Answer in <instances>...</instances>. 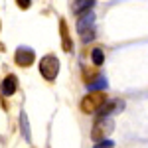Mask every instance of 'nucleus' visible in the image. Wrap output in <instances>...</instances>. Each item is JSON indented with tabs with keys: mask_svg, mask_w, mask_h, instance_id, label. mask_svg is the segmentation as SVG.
Listing matches in <instances>:
<instances>
[{
	"mask_svg": "<svg viewBox=\"0 0 148 148\" xmlns=\"http://www.w3.org/2000/svg\"><path fill=\"white\" fill-rule=\"evenodd\" d=\"M95 148H114V142L105 138V140H99V142L95 144Z\"/></svg>",
	"mask_w": 148,
	"mask_h": 148,
	"instance_id": "nucleus-15",
	"label": "nucleus"
},
{
	"mask_svg": "<svg viewBox=\"0 0 148 148\" xmlns=\"http://www.w3.org/2000/svg\"><path fill=\"white\" fill-rule=\"evenodd\" d=\"M125 109V101L123 99H107V101L101 105V109L97 111V119H105L113 113H121Z\"/></svg>",
	"mask_w": 148,
	"mask_h": 148,
	"instance_id": "nucleus-5",
	"label": "nucleus"
},
{
	"mask_svg": "<svg viewBox=\"0 0 148 148\" xmlns=\"http://www.w3.org/2000/svg\"><path fill=\"white\" fill-rule=\"evenodd\" d=\"M81 77H83V83H85V85H91L93 81L99 77V69L95 67V65H93V67H83Z\"/></svg>",
	"mask_w": 148,
	"mask_h": 148,
	"instance_id": "nucleus-11",
	"label": "nucleus"
},
{
	"mask_svg": "<svg viewBox=\"0 0 148 148\" xmlns=\"http://www.w3.org/2000/svg\"><path fill=\"white\" fill-rule=\"evenodd\" d=\"M0 28H2V24H0Z\"/></svg>",
	"mask_w": 148,
	"mask_h": 148,
	"instance_id": "nucleus-17",
	"label": "nucleus"
},
{
	"mask_svg": "<svg viewBox=\"0 0 148 148\" xmlns=\"http://www.w3.org/2000/svg\"><path fill=\"white\" fill-rule=\"evenodd\" d=\"M87 87H89L91 91H105V89H107V79L99 75V77H97V79L93 81L91 85H87Z\"/></svg>",
	"mask_w": 148,
	"mask_h": 148,
	"instance_id": "nucleus-13",
	"label": "nucleus"
},
{
	"mask_svg": "<svg viewBox=\"0 0 148 148\" xmlns=\"http://www.w3.org/2000/svg\"><path fill=\"white\" fill-rule=\"evenodd\" d=\"M14 61L18 67H32L36 61V51L28 46H20L14 53Z\"/></svg>",
	"mask_w": 148,
	"mask_h": 148,
	"instance_id": "nucleus-4",
	"label": "nucleus"
},
{
	"mask_svg": "<svg viewBox=\"0 0 148 148\" xmlns=\"http://www.w3.org/2000/svg\"><path fill=\"white\" fill-rule=\"evenodd\" d=\"M81 36V42L83 44H89V42H93L95 40V36H97V32H95V28H91V30H87V32H83Z\"/></svg>",
	"mask_w": 148,
	"mask_h": 148,
	"instance_id": "nucleus-14",
	"label": "nucleus"
},
{
	"mask_svg": "<svg viewBox=\"0 0 148 148\" xmlns=\"http://www.w3.org/2000/svg\"><path fill=\"white\" fill-rule=\"evenodd\" d=\"M59 34H61V49L65 53H71L73 51V40H71V34H69V28L67 22L61 18L59 20Z\"/></svg>",
	"mask_w": 148,
	"mask_h": 148,
	"instance_id": "nucleus-7",
	"label": "nucleus"
},
{
	"mask_svg": "<svg viewBox=\"0 0 148 148\" xmlns=\"http://www.w3.org/2000/svg\"><path fill=\"white\" fill-rule=\"evenodd\" d=\"M20 132H22V138L26 142H32V130H30V121H28V114L20 113Z\"/></svg>",
	"mask_w": 148,
	"mask_h": 148,
	"instance_id": "nucleus-9",
	"label": "nucleus"
},
{
	"mask_svg": "<svg viewBox=\"0 0 148 148\" xmlns=\"http://www.w3.org/2000/svg\"><path fill=\"white\" fill-rule=\"evenodd\" d=\"M40 75L44 77L46 81H56L57 75H59V59H57L53 53H47L40 59Z\"/></svg>",
	"mask_w": 148,
	"mask_h": 148,
	"instance_id": "nucleus-2",
	"label": "nucleus"
},
{
	"mask_svg": "<svg viewBox=\"0 0 148 148\" xmlns=\"http://www.w3.org/2000/svg\"><path fill=\"white\" fill-rule=\"evenodd\" d=\"M105 101H107L105 91H91L81 99L79 109H81V113H85V114H93V113H97V111L101 109V105Z\"/></svg>",
	"mask_w": 148,
	"mask_h": 148,
	"instance_id": "nucleus-1",
	"label": "nucleus"
},
{
	"mask_svg": "<svg viewBox=\"0 0 148 148\" xmlns=\"http://www.w3.org/2000/svg\"><path fill=\"white\" fill-rule=\"evenodd\" d=\"M91 28H95V14L89 10V12H85V14L79 16V20H77V32L83 34V32H87Z\"/></svg>",
	"mask_w": 148,
	"mask_h": 148,
	"instance_id": "nucleus-8",
	"label": "nucleus"
},
{
	"mask_svg": "<svg viewBox=\"0 0 148 148\" xmlns=\"http://www.w3.org/2000/svg\"><path fill=\"white\" fill-rule=\"evenodd\" d=\"M111 132H113V119H109V116L97 119L95 125H93V130H91V138L95 142H99V140H105Z\"/></svg>",
	"mask_w": 148,
	"mask_h": 148,
	"instance_id": "nucleus-3",
	"label": "nucleus"
},
{
	"mask_svg": "<svg viewBox=\"0 0 148 148\" xmlns=\"http://www.w3.org/2000/svg\"><path fill=\"white\" fill-rule=\"evenodd\" d=\"M91 61H93V65H95V67H101L103 63H105V51H103L101 47H93Z\"/></svg>",
	"mask_w": 148,
	"mask_h": 148,
	"instance_id": "nucleus-12",
	"label": "nucleus"
},
{
	"mask_svg": "<svg viewBox=\"0 0 148 148\" xmlns=\"http://www.w3.org/2000/svg\"><path fill=\"white\" fill-rule=\"evenodd\" d=\"M95 6V0H75L73 2V14H77V16H81V14H85V12H89Z\"/></svg>",
	"mask_w": 148,
	"mask_h": 148,
	"instance_id": "nucleus-10",
	"label": "nucleus"
},
{
	"mask_svg": "<svg viewBox=\"0 0 148 148\" xmlns=\"http://www.w3.org/2000/svg\"><path fill=\"white\" fill-rule=\"evenodd\" d=\"M16 91H18V77H16L14 73H8V75L2 79L0 93H2V97H12Z\"/></svg>",
	"mask_w": 148,
	"mask_h": 148,
	"instance_id": "nucleus-6",
	"label": "nucleus"
},
{
	"mask_svg": "<svg viewBox=\"0 0 148 148\" xmlns=\"http://www.w3.org/2000/svg\"><path fill=\"white\" fill-rule=\"evenodd\" d=\"M16 6H18L20 10H28V8L32 6V0H16Z\"/></svg>",
	"mask_w": 148,
	"mask_h": 148,
	"instance_id": "nucleus-16",
	"label": "nucleus"
}]
</instances>
